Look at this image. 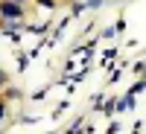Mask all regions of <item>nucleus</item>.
Returning a JSON list of instances; mask_svg holds the SVG:
<instances>
[{"label": "nucleus", "instance_id": "f257e3e1", "mask_svg": "<svg viewBox=\"0 0 146 134\" xmlns=\"http://www.w3.org/2000/svg\"><path fill=\"white\" fill-rule=\"evenodd\" d=\"M23 6L15 0H0V20H23Z\"/></svg>", "mask_w": 146, "mask_h": 134}, {"label": "nucleus", "instance_id": "f03ea898", "mask_svg": "<svg viewBox=\"0 0 146 134\" xmlns=\"http://www.w3.org/2000/svg\"><path fill=\"white\" fill-rule=\"evenodd\" d=\"M131 105H135V102H131V96L126 93V96H120V99L114 102V111H120V114H126V111H129Z\"/></svg>", "mask_w": 146, "mask_h": 134}, {"label": "nucleus", "instance_id": "7ed1b4c3", "mask_svg": "<svg viewBox=\"0 0 146 134\" xmlns=\"http://www.w3.org/2000/svg\"><path fill=\"white\" fill-rule=\"evenodd\" d=\"M6 117H9V102H6V99H0V125L6 123Z\"/></svg>", "mask_w": 146, "mask_h": 134}, {"label": "nucleus", "instance_id": "20e7f679", "mask_svg": "<svg viewBox=\"0 0 146 134\" xmlns=\"http://www.w3.org/2000/svg\"><path fill=\"white\" fill-rule=\"evenodd\" d=\"M35 3H38V6H44V9H56V3H58V0H35Z\"/></svg>", "mask_w": 146, "mask_h": 134}, {"label": "nucleus", "instance_id": "39448f33", "mask_svg": "<svg viewBox=\"0 0 146 134\" xmlns=\"http://www.w3.org/2000/svg\"><path fill=\"white\" fill-rule=\"evenodd\" d=\"M102 6V0H88V3H85V9H100Z\"/></svg>", "mask_w": 146, "mask_h": 134}, {"label": "nucleus", "instance_id": "423d86ee", "mask_svg": "<svg viewBox=\"0 0 146 134\" xmlns=\"http://www.w3.org/2000/svg\"><path fill=\"white\" fill-rule=\"evenodd\" d=\"M9 84V76H6V70H0V88H6Z\"/></svg>", "mask_w": 146, "mask_h": 134}, {"label": "nucleus", "instance_id": "0eeeda50", "mask_svg": "<svg viewBox=\"0 0 146 134\" xmlns=\"http://www.w3.org/2000/svg\"><path fill=\"white\" fill-rule=\"evenodd\" d=\"M27 64H29V55H21V58H18V67L23 70V67H27Z\"/></svg>", "mask_w": 146, "mask_h": 134}, {"label": "nucleus", "instance_id": "6e6552de", "mask_svg": "<svg viewBox=\"0 0 146 134\" xmlns=\"http://www.w3.org/2000/svg\"><path fill=\"white\" fill-rule=\"evenodd\" d=\"M85 12V3H73V15H82Z\"/></svg>", "mask_w": 146, "mask_h": 134}, {"label": "nucleus", "instance_id": "1a4fd4ad", "mask_svg": "<svg viewBox=\"0 0 146 134\" xmlns=\"http://www.w3.org/2000/svg\"><path fill=\"white\" fill-rule=\"evenodd\" d=\"M15 3H21V6H27V3H29V0H15Z\"/></svg>", "mask_w": 146, "mask_h": 134}]
</instances>
